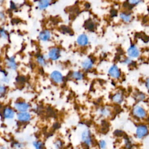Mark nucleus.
<instances>
[{"mask_svg": "<svg viewBox=\"0 0 149 149\" xmlns=\"http://www.w3.org/2000/svg\"><path fill=\"white\" fill-rule=\"evenodd\" d=\"M5 66L6 68L11 71H16L18 68L15 56H7L5 59Z\"/></svg>", "mask_w": 149, "mask_h": 149, "instance_id": "f257e3e1", "label": "nucleus"}, {"mask_svg": "<svg viewBox=\"0 0 149 149\" xmlns=\"http://www.w3.org/2000/svg\"><path fill=\"white\" fill-rule=\"evenodd\" d=\"M108 74L111 77L117 79L120 77L121 72L117 65H113L109 68L108 70Z\"/></svg>", "mask_w": 149, "mask_h": 149, "instance_id": "f03ea898", "label": "nucleus"}, {"mask_svg": "<svg viewBox=\"0 0 149 149\" xmlns=\"http://www.w3.org/2000/svg\"><path fill=\"white\" fill-rule=\"evenodd\" d=\"M14 108L19 112H27L30 108V105L24 101H18L14 104Z\"/></svg>", "mask_w": 149, "mask_h": 149, "instance_id": "7ed1b4c3", "label": "nucleus"}, {"mask_svg": "<svg viewBox=\"0 0 149 149\" xmlns=\"http://www.w3.org/2000/svg\"><path fill=\"white\" fill-rule=\"evenodd\" d=\"M0 73L1 77L0 78V83L6 84L10 83L11 80V76L9 73L5 69H0Z\"/></svg>", "mask_w": 149, "mask_h": 149, "instance_id": "20e7f679", "label": "nucleus"}, {"mask_svg": "<svg viewBox=\"0 0 149 149\" xmlns=\"http://www.w3.org/2000/svg\"><path fill=\"white\" fill-rule=\"evenodd\" d=\"M48 55L51 60L56 61L61 57V50L57 47L52 48L49 51Z\"/></svg>", "mask_w": 149, "mask_h": 149, "instance_id": "39448f33", "label": "nucleus"}, {"mask_svg": "<svg viewBox=\"0 0 149 149\" xmlns=\"http://www.w3.org/2000/svg\"><path fill=\"white\" fill-rule=\"evenodd\" d=\"M127 54L130 58H136L139 56L140 52L138 47L135 45H131L127 49Z\"/></svg>", "mask_w": 149, "mask_h": 149, "instance_id": "423d86ee", "label": "nucleus"}, {"mask_svg": "<svg viewBox=\"0 0 149 149\" xmlns=\"http://www.w3.org/2000/svg\"><path fill=\"white\" fill-rule=\"evenodd\" d=\"M133 113L135 116L140 119L144 118L147 116V112L146 110L139 105H137L134 107Z\"/></svg>", "mask_w": 149, "mask_h": 149, "instance_id": "0eeeda50", "label": "nucleus"}, {"mask_svg": "<svg viewBox=\"0 0 149 149\" xmlns=\"http://www.w3.org/2000/svg\"><path fill=\"white\" fill-rule=\"evenodd\" d=\"M2 114L5 119L10 120L14 118L15 116V112L12 108L9 107H6L3 109Z\"/></svg>", "mask_w": 149, "mask_h": 149, "instance_id": "6e6552de", "label": "nucleus"}, {"mask_svg": "<svg viewBox=\"0 0 149 149\" xmlns=\"http://www.w3.org/2000/svg\"><path fill=\"white\" fill-rule=\"evenodd\" d=\"M50 77L52 80L56 83H61L63 80L62 74L58 70L53 71L50 74Z\"/></svg>", "mask_w": 149, "mask_h": 149, "instance_id": "1a4fd4ad", "label": "nucleus"}, {"mask_svg": "<svg viewBox=\"0 0 149 149\" xmlns=\"http://www.w3.org/2000/svg\"><path fill=\"white\" fill-rule=\"evenodd\" d=\"M148 134V129L146 126L140 125L136 130V135L139 139H142Z\"/></svg>", "mask_w": 149, "mask_h": 149, "instance_id": "9d476101", "label": "nucleus"}, {"mask_svg": "<svg viewBox=\"0 0 149 149\" xmlns=\"http://www.w3.org/2000/svg\"><path fill=\"white\" fill-rule=\"evenodd\" d=\"M31 116L28 112H22L17 114V119L20 122H26L31 119Z\"/></svg>", "mask_w": 149, "mask_h": 149, "instance_id": "9b49d317", "label": "nucleus"}, {"mask_svg": "<svg viewBox=\"0 0 149 149\" xmlns=\"http://www.w3.org/2000/svg\"><path fill=\"white\" fill-rule=\"evenodd\" d=\"M51 37V32L48 30H44L41 31L38 35V38L42 41H48Z\"/></svg>", "mask_w": 149, "mask_h": 149, "instance_id": "f8f14e48", "label": "nucleus"}, {"mask_svg": "<svg viewBox=\"0 0 149 149\" xmlns=\"http://www.w3.org/2000/svg\"><path fill=\"white\" fill-rule=\"evenodd\" d=\"M77 43L82 47L86 46L88 43V38L85 34L79 35L77 38Z\"/></svg>", "mask_w": 149, "mask_h": 149, "instance_id": "ddd939ff", "label": "nucleus"}, {"mask_svg": "<svg viewBox=\"0 0 149 149\" xmlns=\"http://www.w3.org/2000/svg\"><path fill=\"white\" fill-rule=\"evenodd\" d=\"M93 65H94V61L93 59L90 58H87L81 63L82 68L86 70H88L91 69L93 68Z\"/></svg>", "mask_w": 149, "mask_h": 149, "instance_id": "4468645a", "label": "nucleus"}, {"mask_svg": "<svg viewBox=\"0 0 149 149\" xmlns=\"http://www.w3.org/2000/svg\"><path fill=\"white\" fill-rule=\"evenodd\" d=\"M81 140L84 143L87 145H90L91 144V137L90 133L88 130H86L82 133Z\"/></svg>", "mask_w": 149, "mask_h": 149, "instance_id": "2eb2a0df", "label": "nucleus"}, {"mask_svg": "<svg viewBox=\"0 0 149 149\" xmlns=\"http://www.w3.org/2000/svg\"><path fill=\"white\" fill-rule=\"evenodd\" d=\"M51 0H39L38 2V7L40 10H45L51 4Z\"/></svg>", "mask_w": 149, "mask_h": 149, "instance_id": "dca6fc26", "label": "nucleus"}, {"mask_svg": "<svg viewBox=\"0 0 149 149\" xmlns=\"http://www.w3.org/2000/svg\"><path fill=\"white\" fill-rule=\"evenodd\" d=\"M9 34L4 27H0V39L3 41H7L9 39Z\"/></svg>", "mask_w": 149, "mask_h": 149, "instance_id": "f3484780", "label": "nucleus"}, {"mask_svg": "<svg viewBox=\"0 0 149 149\" xmlns=\"http://www.w3.org/2000/svg\"><path fill=\"white\" fill-rule=\"evenodd\" d=\"M123 95L121 93H116L112 96V100L114 102L120 104L123 101Z\"/></svg>", "mask_w": 149, "mask_h": 149, "instance_id": "a211bd4d", "label": "nucleus"}, {"mask_svg": "<svg viewBox=\"0 0 149 149\" xmlns=\"http://www.w3.org/2000/svg\"><path fill=\"white\" fill-rule=\"evenodd\" d=\"M119 17L124 22H126V23L130 22L132 19L131 15L127 13H125V12L120 13Z\"/></svg>", "mask_w": 149, "mask_h": 149, "instance_id": "6ab92c4d", "label": "nucleus"}, {"mask_svg": "<svg viewBox=\"0 0 149 149\" xmlns=\"http://www.w3.org/2000/svg\"><path fill=\"white\" fill-rule=\"evenodd\" d=\"M72 77L76 80H81L84 78V75L80 72L74 71L72 73Z\"/></svg>", "mask_w": 149, "mask_h": 149, "instance_id": "aec40b11", "label": "nucleus"}, {"mask_svg": "<svg viewBox=\"0 0 149 149\" xmlns=\"http://www.w3.org/2000/svg\"><path fill=\"white\" fill-rule=\"evenodd\" d=\"M37 61L38 63L41 66H45L47 64L46 59L42 55H39L37 57Z\"/></svg>", "mask_w": 149, "mask_h": 149, "instance_id": "412c9836", "label": "nucleus"}, {"mask_svg": "<svg viewBox=\"0 0 149 149\" xmlns=\"http://www.w3.org/2000/svg\"><path fill=\"white\" fill-rule=\"evenodd\" d=\"M8 87L6 84L0 83V98L5 97L6 94L7 93Z\"/></svg>", "mask_w": 149, "mask_h": 149, "instance_id": "4be33fe9", "label": "nucleus"}, {"mask_svg": "<svg viewBox=\"0 0 149 149\" xmlns=\"http://www.w3.org/2000/svg\"><path fill=\"white\" fill-rule=\"evenodd\" d=\"M33 146L36 149H44L43 144L40 141H34L33 143Z\"/></svg>", "mask_w": 149, "mask_h": 149, "instance_id": "5701e85b", "label": "nucleus"}, {"mask_svg": "<svg viewBox=\"0 0 149 149\" xmlns=\"http://www.w3.org/2000/svg\"><path fill=\"white\" fill-rule=\"evenodd\" d=\"M145 97H146V95L145 94H144L143 93H139L136 94V99L138 101H142L143 100L145 99Z\"/></svg>", "mask_w": 149, "mask_h": 149, "instance_id": "b1692460", "label": "nucleus"}, {"mask_svg": "<svg viewBox=\"0 0 149 149\" xmlns=\"http://www.w3.org/2000/svg\"><path fill=\"white\" fill-rule=\"evenodd\" d=\"M127 1L129 5H136L141 3L143 1V0H127Z\"/></svg>", "mask_w": 149, "mask_h": 149, "instance_id": "393cba45", "label": "nucleus"}, {"mask_svg": "<svg viewBox=\"0 0 149 149\" xmlns=\"http://www.w3.org/2000/svg\"><path fill=\"white\" fill-rule=\"evenodd\" d=\"M6 19V16L4 11L1 10L0 11V22H5Z\"/></svg>", "mask_w": 149, "mask_h": 149, "instance_id": "a878e982", "label": "nucleus"}, {"mask_svg": "<svg viewBox=\"0 0 149 149\" xmlns=\"http://www.w3.org/2000/svg\"><path fill=\"white\" fill-rule=\"evenodd\" d=\"M132 62H133V61L130 58H126L122 61V63L125 65H130V64H132Z\"/></svg>", "mask_w": 149, "mask_h": 149, "instance_id": "bb28decb", "label": "nucleus"}, {"mask_svg": "<svg viewBox=\"0 0 149 149\" xmlns=\"http://www.w3.org/2000/svg\"><path fill=\"white\" fill-rule=\"evenodd\" d=\"M86 25V27L89 30H93L94 27V23L93 22H90V21H89L88 23H87Z\"/></svg>", "mask_w": 149, "mask_h": 149, "instance_id": "cd10ccee", "label": "nucleus"}, {"mask_svg": "<svg viewBox=\"0 0 149 149\" xmlns=\"http://www.w3.org/2000/svg\"><path fill=\"white\" fill-rule=\"evenodd\" d=\"M9 8L11 10H15L17 8V5L15 2L10 1V4H9Z\"/></svg>", "mask_w": 149, "mask_h": 149, "instance_id": "c85d7f7f", "label": "nucleus"}, {"mask_svg": "<svg viewBox=\"0 0 149 149\" xmlns=\"http://www.w3.org/2000/svg\"><path fill=\"white\" fill-rule=\"evenodd\" d=\"M100 146L101 147V148L102 149H105L106 148L107 146V144L106 142L104 140H101L100 142Z\"/></svg>", "mask_w": 149, "mask_h": 149, "instance_id": "c756f323", "label": "nucleus"}, {"mask_svg": "<svg viewBox=\"0 0 149 149\" xmlns=\"http://www.w3.org/2000/svg\"><path fill=\"white\" fill-rule=\"evenodd\" d=\"M101 113H102L103 115L107 116V115H109V111L108 109H102V110L101 111Z\"/></svg>", "mask_w": 149, "mask_h": 149, "instance_id": "7c9ffc66", "label": "nucleus"}, {"mask_svg": "<svg viewBox=\"0 0 149 149\" xmlns=\"http://www.w3.org/2000/svg\"><path fill=\"white\" fill-rule=\"evenodd\" d=\"M61 146H62L61 141H57L55 143V147H56L57 148H61Z\"/></svg>", "mask_w": 149, "mask_h": 149, "instance_id": "2f4dec72", "label": "nucleus"}, {"mask_svg": "<svg viewBox=\"0 0 149 149\" xmlns=\"http://www.w3.org/2000/svg\"><path fill=\"white\" fill-rule=\"evenodd\" d=\"M122 132L121 130H116V131L115 132V134L116 135H117V136L121 135V134H122Z\"/></svg>", "mask_w": 149, "mask_h": 149, "instance_id": "473e14b6", "label": "nucleus"}, {"mask_svg": "<svg viewBox=\"0 0 149 149\" xmlns=\"http://www.w3.org/2000/svg\"><path fill=\"white\" fill-rule=\"evenodd\" d=\"M14 146L17 148H21L23 146V145L22 144H20V143H15L14 144Z\"/></svg>", "mask_w": 149, "mask_h": 149, "instance_id": "72a5a7b5", "label": "nucleus"}, {"mask_svg": "<svg viewBox=\"0 0 149 149\" xmlns=\"http://www.w3.org/2000/svg\"><path fill=\"white\" fill-rule=\"evenodd\" d=\"M146 87H147V88H148V79H147V80L146 81Z\"/></svg>", "mask_w": 149, "mask_h": 149, "instance_id": "f704fd0d", "label": "nucleus"}, {"mask_svg": "<svg viewBox=\"0 0 149 149\" xmlns=\"http://www.w3.org/2000/svg\"><path fill=\"white\" fill-rule=\"evenodd\" d=\"M6 0H0V4H2L5 2Z\"/></svg>", "mask_w": 149, "mask_h": 149, "instance_id": "c9c22d12", "label": "nucleus"}, {"mask_svg": "<svg viewBox=\"0 0 149 149\" xmlns=\"http://www.w3.org/2000/svg\"><path fill=\"white\" fill-rule=\"evenodd\" d=\"M17 1H19V0H17Z\"/></svg>", "mask_w": 149, "mask_h": 149, "instance_id": "e433bc0d", "label": "nucleus"}]
</instances>
